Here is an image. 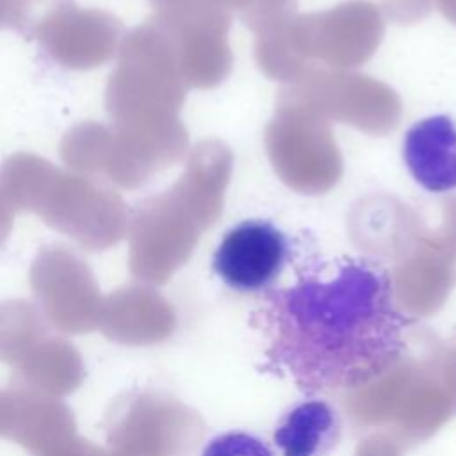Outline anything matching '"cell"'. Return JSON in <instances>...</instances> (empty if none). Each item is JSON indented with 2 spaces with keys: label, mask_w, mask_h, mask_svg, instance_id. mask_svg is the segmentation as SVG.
<instances>
[{
  "label": "cell",
  "mask_w": 456,
  "mask_h": 456,
  "mask_svg": "<svg viewBox=\"0 0 456 456\" xmlns=\"http://www.w3.org/2000/svg\"><path fill=\"white\" fill-rule=\"evenodd\" d=\"M342 438L338 410L308 395L290 404L276 420L273 442L281 456H330Z\"/></svg>",
  "instance_id": "ba28073f"
},
{
  "label": "cell",
  "mask_w": 456,
  "mask_h": 456,
  "mask_svg": "<svg viewBox=\"0 0 456 456\" xmlns=\"http://www.w3.org/2000/svg\"><path fill=\"white\" fill-rule=\"evenodd\" d=\"M12 217H14V210L0 198V246L7 240V237L11 235L12 230Z\"/></svg>",
  "instance_id": "2e32d148"
},
{
  "label": "cell",
  "mask_w": 456,
  "mask_h": 456,
  "mask_svg": "<svg viewBox=\"0 0 456 456\" xmlns=\"http://www.w3.org/2000/svg\"><path fill=\"white\" fill-rule=\"evenodd\" d=\"M14 413L9 440L30 456H59L80 435L71 410L61 399L12 388Z\"/></svg>",
  "instance_id": "52a82bcc"
},
{
  "label": "cell",
  "mask_w": 456,
  "mask_h": 456,
  "mask_svg": "<svg viewBox=\"0 0 456 456\" xmlns=\"http://www.w3.org/2000/svg\"><path fill=\"white\" fill-rule=\"evenodd\" d=\"M403 162L426 191H456V119L435 114L413 123L403 137Z\"/></svg>",
  "instance_id": "8992f818"
},
{
  "label": "cell",
  "mask_w": 456,
  "mask_h": 456,
  "mask_svg": "<svg viewBox=\"0 0 456 456\" xmlns=\"http://www.w3.org/2000/svg\"><path fill=\"white\" fill-rule=\"evenodd\" d=\"M249 324L265 340L258 372L290 379L305 395L356 390L403 358L413 319L381 262L306 253L294 280L260 296Z\"/></svg>",
  "instance_id": "6da1fadb"
},
{
  "label": "cell",
  "mask_w": 456,
  "mask_h": 456,
  "mask_svg": "<svg viewBox=\"0 0 456 456\" xmlns=\"http://www.w3.org/2000/svg\"><path fill=\"white\" fill-rule=\"evenodd\" d=\"M14 413V394L12 388L0 390V436L9 438Z\"/></svg>",
  "instance_id": "9a60e30c"
},
{
  "label": "cell",
  "mask_w": 456,
  "mask_h": 456,
  "mask_svg": "<svg viewBox=\"0 0 456 456\" xmlns=\"http://www.w3.org/2000/svg\"><path fill=\"white\" fill-rule=\"evenodd\" d=\"M30 212L87 251H105L116 246L128 224L126 205L114 189L57 166Z\"/></svg>",
  "instance_id": "7a4b0ae2"
},
{
  "label": "cell",
  "mask_w": 456,
  "mask_h": 456,
  "mask_svg": "<svg viewBox=\"0 0 456 456\" xmlns=\"http://www.w3.org/2000/svg\"><path fill=\"white\" fill-rule=\"evenodd\" d=\"M32 0H0V28H23Z\"/></svg>",
  "instance_id": "5bb4252c"
},
{
  "label": "cell",
  "mask_w": 456,
  "mask_h": 456,
  "mask_svg": "<svg viewBox=\"0 0 456 456\" xmlns=\"http://www.w3.org/2000/svg\"><path fill=\"white\" fill-rule=\"evenodd\" d=\"M153 297L137 287H119L103 297L98 330L118 344H141L148 335Z\"/></svg>",
  "instance_id": "30bf717a"
},
{
  "label": "cell",
  "mask_w": 456,
  "mask_h": 456,
  "mask_svg": "<svg viewBox=\"0 0 456 456\" xmlns=\"http://www.w3.org/2000/svg\"><path fill=\"white\" fill-rule=\"evenodd\" d=\"M84 374L77 347L66 338L48 335L14 365L12 388L61 399L80 387Z\"/></svg>",
  "instance_id": "9c48e42d"
},
{
  "label": "cell",
  "mask_w": 456,
  "mask_h": 456,
  "mask_svg": "<svg viewBox=\"0 0 456 456\" xmlns=\"http://www.w3.org/2000/svg\"><path fill=\"white\" fill-rule=\"evenodd\" d=\"M201 456H274L271 445L249 431H226L214 436Z\"/></svg>",
  "instance_id": "4fadbf2b"
},
{
  "label": "cell",
  "mask_w": 456,
  "mask_h": 456,
  "mask_svg": "<svg viewBox=\"0 0 456 456\" xmlns=\"http://www.w3.org/2000/svg\"><path fill=\"white\" fill-rule=\"evenodd\" d=\"M48 335L50 322L36 305L25 299L0 303V362L14 367Z\"/></svg>",
  "instance_id": "8fae6325"
},
{
  "label": "cell",
  "mask_w": 456,
  "mask_h": 456,
  "mask_svg": "<svg viewBox=\"0 0 456 456\" xmlns=\"http://www.w3.org/2000/svg\"><path fill=\"white\" fill-rule=\"evenodd\" d=\"M292 260L289 235L265 219L232 226L212 255L217 278L239 294H265Z\"/></svg>",
  "instance_id": "5b68a950"
},
{
  "label": "cell",
  "mask_w": 456,
  "mask_h": 456,
  "mask_svg": "<svg viewBox=\"0 0 456 456\" xmlns=\"http://www.w3.org/2000/svg\"><path fill=\"white\" fill-rule=\"evenodd\" d=\"M112 146L114 134L109 125L82 121L64 134L59 150L69 171L96 180V176H105Z\"/></svg>",
  "instance_id": "7c38bea8"
},
{
  "label": "cell",
  "mask_w": 456,
  "mask_h": 456,
  "mask_svg": "<svg viewBox=\"0 0 456 456\" xmlns=\"http://www.w3.org/2000/svg\"><path fill=\"white\" fill-rule=\"evenodd\" d=\"M30 289L46 321L62 333L98 328L103 297L89 265L62 244L43 246L30 265Z\"/></svg>",
  "instance_id": "3957f363"
},
{
  "label": "cell",
  "mask_w": 456,
  "mask_h": 456,
  "mask_svg": "<svg viewBox=\"0 0 456 456\" xmlns=\"http://www.w3.org/2000/svg\"><path fill=\"white\" fill-rule=\"evenodd\" d=\"M125 27L109 11L61 0L34 27L45 53L66 69H93L118 55Z\"/></svg>",
  "instance_id": "277c9868"
}]
</instances>
